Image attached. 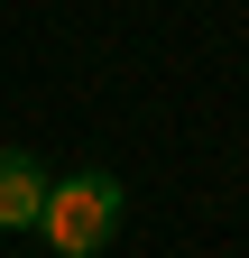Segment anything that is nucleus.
I'll return each mask as SVG.
<instances>
[{
	"label": "nucleus",
	"mask_w": 249,
	"mask_h": 258,
	"mask_svg": "<svg viewBox=\"0 0 249 258\" xmlns=\"http://www.w3.org/2000/svg\"><path fill=\"white\" fill-rule=\"evenodd\" d=\"M37 231L55 240V258H102V240L120 231V175H111V166L55 175V184H46V212H37Z\"/></svg>",
	"instance_id": "1"
},
{
	"label": "nucleus",
	"mask_w": 249,
	"mask_h": 258,
	"mask_svg": "<svg viewBox=\"0 0 249 258\" xmlns=\"http://www.w3.org/2000/svg\"><path fill=\"white\" fill-rule=\"evenodd\" d=\"M46 166L28 148H0V231H37V212H46Z\"/></svg>",
	"instance_id": "2"
}]
</instances>
